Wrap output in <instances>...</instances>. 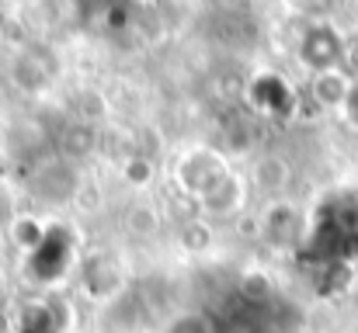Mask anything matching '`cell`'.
I'll return each instance as SVG.
<instances>
[{"label":"cell","instance_id":"obj_1","mask_svg":"<svg viewBox=\"0 0 358 333\" xmlns=\"http://www.w3.org/2000/svg\"><path fill=\"white\" fill-rule=\"evenodd\" d=\"M28 195L42 209H66V205L80 202V195H84L80 167L63 160L59 153L31 160V167H28Z\"/></svg>","mask_w":358,"mask_h":333},{"label":"cell","instance_id":"obj_2","mask_svg":"<svg viewBox=\"0 0 358 333\" xmlns=\"http://www.w3.org/2000/svg\"><path fill=\"white\" fill-rule=\"evenodd\" d=\"M129 288H132L129 264L115 250H98V253L80 257V264H77V292L91 306H98V309L115 306Z\"/></svg>","mask_w":358,"mask_h":333},{"label":"cell","instance_id":"obj_3","mask_svg":"<svg viewBox=\"0 0 358 333\" xmlns=\"http://www.w3.org/2000/svg\"><path fill=\"white\" fill-rule=\"evenodd\" d=\"M250 198H254V191H250L247 170L230 167L227 174H220V177L195 198V212H199V219L213 222V225H216V222H234L250 209Z\"/></svg>","mask_w":358,"mask_h":333},{"label":"cell","instance_id":"obj_4","mask_svg":"<svg viewBox=\"0 0 358 333\" xmlns=\"http://www.w3.org/2000/svg\"><path fill=\"white\" fill-rule=\"evenodd\" d=\"M234 163L227 156V149H216V146H188L174 156V167H171V181L178 184V191L185 198H199L220 174H227Z\"/></svg>","mask_w":358,"mask_h":333},{"label":"cell","instance_id":"obj_5","mask_svg":"<svg viewBox=\"0 0 358 333\" xmlns=\"http://www.w3.org/2000/svg\"><path fill=\"white\" fill-rule=\"evenodd\" d=\"M345 35L327 24V21H313L303 28L299 42H296V59L306 73H320V70H331V66H341L345 63Z\"/></svg>","mask_w":358,"mask_h":333},{"label":"cell","instance_id":"obj_6","mask_svg":"<svg viewBox=\"0 0 358 333\" xmlns=\"http://www.w3.org/2000/svg\"><path fill=\"white\" fill-rule=\"evenodd\" d=\"M7 77H10V84H14L21 94L38 98V94H45V91L56 84V77H59V59H56L52 49H45V45H28V49H21V52L10 59Z\"/></svg>","mask_w":358,"mask_h":333},{"label":"cell","instance_id":"obj_7","mask_svg":"<svg viewBox=\"0 0 358 333\" xmlns=\"http://www.w3.org/2000/svg\"><path fill=\"white\" fill-rule=\"evenodd\" d=\"M254 232L261 243L282 250V246H292L303 232V209L292 202V198H271L257 209L254 216Z\"/></svg>","mask_w":358,"mask_h":333},{"label":"cell","instance_id":"obj_8","mask_svg":"<svg viewBox=\"0 0 358 333\" xmlns=\"http://www.w3.org/2000/svg\"><path fill=\"white\" fill-rule=\"evenodd\" d=\"M247 181H250V191L261 195L264 202L285 198V188L292 184V163H289V156H282L275 149L254 153L250 167H247Z\"/></svg>","mask_w":358,"mask_h":333},{"label":"cell","instance_id":"obj_9","mask_svg":"<svg viewBox=\"0 0 358 333\" xmlns=\"http://www.w3.org/2000/svg\"><path fill=\"white\" fill-rule=\"evenodd\" d=\"M355 84L358 80L345 66H331V70L310 73V87H306V91H310V101L320 111H341V114H345Z\"/></svg>","mask_w":358,"mask_h":333},{"label":"cell","instance_id":"obj_10","mask_svg":"<svg viewBox=\"0 0 358 333\" xmlns=\"http://www.w3.org/2000/svg\"><path fill=\"white\" fill-rule=\"evenodd\" d=\"M98 149H101V128H98V125L80 121V118H73V121L63 125V132H59V149H56L63 160L84 167Z\"/></svg>","mask_w":358,"mask_h":333},{"label":"cell","instance_id":"obj_11","mask_svg":"<svg viewBox=\"0 0 358 333\" xmlns=\"http://www.w3.org/2000/svg\"><path fill=\"white\" fill-rule=\"evenodd\" d=\"M122 225H125V232H129L132 239H157V236L164 232V212H160L153 202L136 198V202L125 209Z\"/></svg>","mask_w":358,"mask_h":333},{"label":"cell","instance_id":"obj_12","mask_svg":"<svg viewBox=\"0 0 358 333\" xmlns=\"http://www.w3.org/2000/svg\"><path fill=\"white\" fill-rule=\"evenodd\" d=\"M49 222L38 219V216H31V212H21L17 219L10 222V229H7V239L14 243V250L21 253V257H31L45 239H49Z\"/></svg>","mask_w":358,"mask_h":333},{"label":"cell","instance_id":"obj_13","mask_svg":"<svg viewBox=\"0 0 358 333\" xmlns=\"http://www.w3.org/2000/svg\"><path fill=\"white\" fill-rule=\"evenodd\" d=\"M119 177L132 191H146L157 177V163L143 153V149H125L119 156Z\"/></svg>","mask_w":358,"mask_h":333},{"label":"cell","instance_id":"obj_14","mask_svg":"<svg viewBox=\"0 0 358 333\" xmlns=\"http://www.w3.org/2000/svg\"><path fill=\"white\" fill-rule=\"evenodd\" d=\"M174 243H178L188 257H202V253H209V250L216 246V229H213V222L195 216V219L185 222V225L174 232Z\"/></svg>","mask_w":358,"mask_h":333},{"label":"cell","instance_id":"obj_15","mask_svg":"<svg viewBox=\"0 0 358 333\" xmlns=\"http://www.w3.org/2000/svg\"><path fill=\"white\" fill-rule=\"evenodd\" d=\"M157 333H216V323H213V316H209L206 309L188 306V309L167 313V316L160 320Z\"/></svg>","mask_w":358,"mask_h":333},{"label":"cell","instance_id":"obj_16","mask_svg":"<svg viewBox=\"0 0 358 333\" xmlns=\"http://www.w3.org/2000/svg\"><path fill=\"white\" fill-rule=\"evenodd\" d=\"M240 292H243L247 299H254V302H264V299L271 295V281H268L264 271H247V274L240 278Z\"/></svg>","mask_w":358,"mask_h":333},{"label":"cell","instance_id":"obj_17","mask_svg":"<svg viewBox=\"0 0 358 333\" xmlns=\"http://www.w3.org/2000/svg\"><path fill=\"white\" fill-rule=\"evenodd\" d=\"M21 216V209H17V195L10 191V188H3L0 184V236H7V229H10V222Z\"/></svg>","mask_w":358,"mask_h":333},{"label":"cell","instance_id":"obj_18","mask_svg":"<svg viewBox=\"0 0 358 333\" xmlns=\"http://www.w3.org/2000/svg\"><path fill=\"white\" fill-rule=\"evenodd\" d=\"M292 3H296V7H303V10H310V14H313V10L331 7V0H292Z\"/></svg>","mask_w":358,"mask_h":333},{"label":"cell","instance_id":"obj_19","mask_svg":"<svg viewBox=\"0 0 358 333\" xmlns=\"http://www.w3.org/2000/svg\"><path fill=\"white\" fill-rule=\"evenodd\" d=\"M345 114H348V121H355V125H358V84H355V91H352V101H348Z\"/></svg>","mask_w":358,"mask_h":333}]
</instances>
